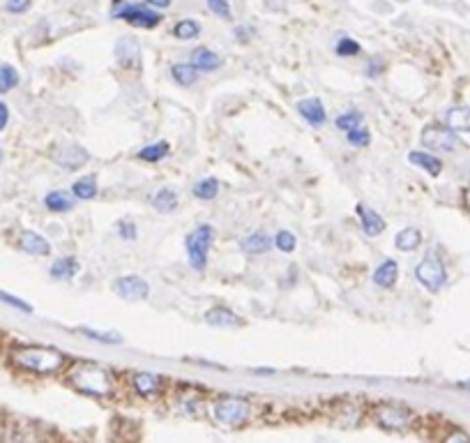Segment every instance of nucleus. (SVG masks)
Masks as SVG:
<instances>
[{"label": "nucleus", "instance_id": "obj_45", "mask_svg": "<svg viewBox=\"0 0 470 443\" xmlns=\"http://www.w3.org/2000/svg\"><path fill=\"white\" fill-rule=\"evenodd\" d=\"M464 199H466V203H468V208H470V190H466V192H464Z\"/></svg>", "mask_w": 470, "mask_h": 443}, {"label": "nucleus", "instance_id": "obj_40", "mask_svg": "<svg viewBox=\"0 0 470 443\" xmlns=\"http://www.w3.org/2000/svg\"><path fill=\"white\" fill-rule=\"evenodd\" d=\"M0 300L7 303V305H12V307H17V309H21V312H26V314H31V312H33V307H31V305H28V303L19 300V298H14V296L5 293V291H0Z\"/></svg>", "mask_w": 470, "mask_h": 443}, {"label": "nucleus", "instance_id": "obj_10", "mask_svg": "<svg viewBox=\"0 0 470 443\" xmlns=\"http://www.w3.org/2000/svg\"><path fill=\"white\" fill-rule=\"evenodd\" d=\"M53 162L60 164L62 169L67 171H76L88 162V150L76 146V143H69V146H60L53 152Z\"/></svg>", "mask_w": 470, "mask_h": 443}, {"label": "nucleus", "instance_id": "obj_22", "mask_svg": "<svg viewBox=\"0 0 470 443\" xmlns=\"http://www.w3.org/2000/svg\"><path fill=\"white\" fill-rule=\"evenodd\" d=\"M272 238L270 236H265V234H251V236H247V238H242V243H240V250L244 252V254H265L267 250L272 247Z\"/></svg>", "mask_w": 470, "mask_h": 443}, {"label": "nucleus", "instance_id": "obj_30", "mask_svg": "<svg viewBox=\"0 0 470 443\" xmlns=\"http://www.w3.org/2000/svg\"><path fill=\"white\" fill-rule=\"evenodd\" d=\"M169 155V141H157V143H150V146H146L143 150H139V157L143 159V162H162V159Z\"/></svg>", "mask_w": 470, "mask_h": 443}, {"label": "nucleus", "instance_id": "obj_38", "mask_svg": "<svg viewBox=\"0 0 470 443\" xmlns=\"http://www.w3.org/2000/svg\"><path fill=\"white\" fill-rule=\"evenodd\" d=\"M118 234H120L122 241H129V243L136 241V224L129 222V220L118 222Z\"/></svg>", "mask_w": 470, "mask_h": 443}, {"label": "nucleus", "instance_id": "obj_13", "mask_svg": "<svg viewBox=\"0 0 470 443\" xmlns=\"http://www.w3.org/2000/svg\"><path fill=\"white\" fill-rule=\"evenodd\" d=\"M298 111H300V115L305 118L309 125H314V127H321L323 122H325V108H323V102L318 99V97H307V99H300L298 102Z\"/></svg>", "mask_w": 470, "mask_h": 443}, {"label": "nucleus", "instance_id": "obj_11", "mask_svg": "<svg viewBox=\"0 0 470 443\" xmlns=\"http://www.w3.org/2000/svg\"><path fill=\"white\" fill-rule=\"evenodd\" d=\"M19 247L28 254H33V257H49L51 254V245L44 236L35 234V231H21L19 236Z\"/></svg>", "mask_w": 470, "mask_h": 443}, {"label": "nucleus", "instance_id": "obj_28", "mask_svg": "<svg viewBox=\"0 0 470 443\" xmlns=\"http://www.w3.org/2000/svg\"><path fill=\"white\" fill-rule=\"evenodd\" d=\"M173 35H176L178 40H183V42L196 40L201 35V24H199V21H194V19H183V21H178V24L173 26Z\"/></svg>", "mask_w": 470, "mask_h": 443}, {"label": "nucleus", "instance_id": "obj_27", "mask_svg": "<svg viewBox=\"0 0 470 443\" xmlns=\"http://www.w3.org/2000/svg\"><path fill=\"white\" fill-rule=\"evenodd\" d=\"M76 271H78L76 259L74 257H62V259H58L56 264L51 266V277H56V280H69V277H74Z\"/></svg>", "mask_w": 470, "mask_h": 443}, {"label": "nucleus", "instance_id": "obj_31", "mask_svg": "<svg viewBox=\"0 0 470 443\" xmlns=\"http://www.w3.org/2000/svg\"><path fill=\"white\" fill-rule=\"evenodd\" d=\"M362 122H364V115L360 111H346L342 115H337L335 125H337V129H342V132L349 134V132H353V129L362 127Z\"/></svg>", "mask_w": 470, "mask_h": 443}, {"label": "nucleus", "instance_id": "obj_7", "mask_svg": "<svg viewBox=\"0 0 470 443\" xmlns=\"http://www.w3.org/2000/svg\"><path fill=\"white\" fill-rule=\"evenodd\" d=\"M371 418H374V423L378 427H385V430H392V432L408 430L410 420H413V416H410V411L406 409V406H399V404H378V406H374Z\"/></svg>", "mask_w": 470, "mask_h": 443}, {"label": "nucleus", "instance_id": "obj_5", "mask_svg": "<svg viewBox=\"0 0 470 443\" xmlns=\"http://www.w3.org/2000/svg\"><path fill=\"white\" fill-rule=\"evenodd\" d=\"M215 241V229L210 224H201L187 236V257H190V266L194 271L203 273L208 268V254Z\"/></svg>", "mask_w": 470, "mask_h": 443}, {"label": "nucleus", "instance_id": "obj_20", "mask_svg": "<svg viewBox=\"0 0 470 443\" xmlns=\"http://www.w3.org/2000/svg\"><path fill=\"white\" fill-rule=\"evenodd\" d=\"M447 127L452 132H470V108L468 106H452L445 115Z\"/></svg>", "mask_w": 470, "mask_h": 443}, {"label": "nucleus", "instance_id": "obj_18", "mask_svg": "<svg viewBox=\"0 0 470 443\" xmlns=\"http://www.w3.org/2000/svg\"><path fill=\"white\" fill-rule=\"evenodd\" d=\"M115 56H118V61L125 65V67H129V65H139V56H141L139 42L132 38H120L118 45H115Z\"/></svg>", "mask_w": 470, "mask_h": 443}, {"label": "nucleus", "instance_id": "obj_19", "mask_svg": "<svg viewBox=\"0 0 470 443\" xmlns=\"http://www.w3.org/2000/svg\"><path fill=\"white\" fill-rule=\"evenodd\" d=\"M408 162L410 164H415V166H419L422 171H426L429 176H440V171H443V162L436 157V155H431V152H422V150H413L408 155Z\"/></svg>", "mask_w": 470, "mask_h": 443}, {"label": "nucleus", "instance_id": "obj_32", "mask_svg": "<svg viewBox=\"0 0 470 443\" xmlns=\"http://www.w3.org/2000/svg\"><path fill=\"white\" fill-rule=\"evenodd\" d=\"M19 86V72L12 65H0V92H10Z\"/></svg>", "mask_w": 470, "mask_h": 443}, {"label": "nucleus", "instance_id": "obj_29", "mask_svg": "<svg viewBox=\"0 0 470 443\" xmlns=\"http://www.w3.org/2000/svg\"><path fill=\"white\" fill-rule=\"evenodd\" d=\"M194 197L201 199V201H212L217 194H219V180L217 178H203L199 180L196 185H194Z\"/></svg>", "mask_w": 470, "mask_h": 443}, {"label": "nucleus", "instance_id": "obj_14", "mask_svg": "<svg viewBox=\"0 0 470 443\" xmlns=\"http://www.w3.org/2000/svg\"><path fill=\"white\" fill-rule=\"evenodd\" d=\"M190 63H192L199 72H215V70H219V67H221V63H224V61H221V56H219V54H215L212 49L199 47V49H194V51H192Z\"/></svg>", "mask_w": 470, "mask_h": 443}, {"label": "nucleus", "instance_id": "obj_8", "mask_svg": "<svg viewBox=\"0 0 470 443\" xmlns=\"http://www.w3.org/2000/svg\"><path fill=\"white\" fill-rule=\"evenodd\" d=\"M422 146L431 148V150H445V152H454L459 148H464V143L459 141L457 132H452L450 127H426L422 132Z\"/></svg>", "mask_w": 470, "mask_h": 443}, {"label": "nucleus", "instance_id": "obj_3", "mask_svg": "<svg viewBox=\"0 0 470 443\" xmlns=\"http://www.w3.org/2000/svg\"><path fill=\"white\" fill-rule=\"evenodd\" d=\"M111 17L118 21H125V24L134 28H146V31L159 26V21H162V14L153 10V7H148L146 3L134 5V3H122V0H115L113 3Z\"/></svg>", "mask_w": 470, "mask_h": 443}, {"label": "nucleus", "instance_id": "obj_9", "mask_svg": "<svg viewBox=\"0 0 470 443\" xmlns=\"http://www.w3.org/2000/svg\"><path fill=\"white\" fill-rule=\"evenodd\" d=\"M113 293L125 300H146L150 296V284L139 275H122L113 282Z\"/></svg>", "mask_w": 470, "mask_h": 443}, {"label": "nucleus", "instance_id": "obj_4", "mask_svg": "<svg viewBox=\"0 0 470 443\" xmlns=\"http://www.w3.org/2000/svg\"><path fill=\"white\" fill-rule=\"evenodd\" d=\"M251 416V404L242 397H221L212 404V418L219 425L226 427H240Z\"/></svg>", "mask_w": 470, "mask_h": 443}, {"label": "nucleus", "instance_id": "obj_6", "mask_svg": "<svg viewBox=\"0 0 470 443\" xmlns=\"http://www.w3.org/2000/svg\"><path fill=\"white\" fill-rule=\"evenodd\" d=\"M415 277H417L419 284H422V287L426 289V291L438 293L440 289H443L445 280H447V271H445L443 259H440L438 254L429 252V254H426V257L417 264V268H415Z\"/></svg>", "mask_w": 470, "mask_h": 443}, {"label": "nucleus", "instance_id": "obj_36", "mask_svg": "<svg viewBox=\"0 0 470 443\" xmlns=\"http://www.w3.org/2000/svg\"><path fill=\"white\" fill-rule=\"evenodd\" d=\"M346 139H349L351 146L364 148V146H369V143H371V134H369V129L358 127V129H353V132L346 134Z\"/></svg>", "mask_w": 470, "mask_h": 443}, {"label": "nucleus", "instance_id": "obj_26", "mask_svg": "<svg viewBox=\"0 0 470 443\" xmlns=\"http://www.w3.org/2000/svg\"><path fill=\"white\" fill-rule=\"evenodd\" d=\"M153 208L159 210V213H173V210L178 208V194L173 192L171 187H162V190L155 192Z\"/></svg>", "mask_w": 470, "mask_h": 443}, {"label": "nucleus", "instance_id": "obj_35", "mask_svg": "<svg viewBox=\"0 0 470 443\" xmlns=\"http://www.w3.org/2000/svg\"><path fill=\"white\" fill-rule=\"evenodd\" d=\"M274 247H277L279 252L291 254L295 247H298V238H295L291 231H279V234L274 236Z\"/></svg>", "mask_w": 470, "mask_h": 443}, {"label": "nucleus", "instance_id": "obj_42", "mask_svg": "<svg viewBox=\"0 0 470 443\" xmlns=\"http://www.w3.org/2000/svg\"><path fill=\"white\" fill-rule=\"evenodd\" d=\"M445 443H470V439H468V434H464V432H452L450 437L445 439Z\"/></svg>", "mask_w": 470, "mask_h": 443}, {"label": "nucleus", "instance_id": "obj_34", "mask_svg": "<svg viewBox=\"0 0 470 443\" xmlns=\"http://www.w3.org/2000/svg\"><path fill=\"white\" fill-rule=\"evenodd\" d=\"M360 47L355 40L353 38H349V35H344L342 40L337 42V47H335V51H337V56H342V58H353V56H358L360 54Z\"/></svg>", "mask_w": 470, "mask_h": 443}, {"label": "nucleus", "instance_id": "obj_25", "mask_svg": "<svg viewBox=\"0 0 470 443\" xmlns=\"http://www.w3.org/2000/svg\"><path fill=\"white\" fill-rule=\"evenodd\" d=\"M419 243H422V234H419L415 227L401 229L399 234H396V238H394L396 250H401V252H413V250H417V247H419Z\"/></svg>", "mask_w": 470, "mask_h": 443}, {"label": "nucleus", "instance_id": "obj_46", "mask_svg": "<svg viewBox=\"0 0 470 443\" xmlns=\"http://www.w3.org/2000/svg\"><path fill=\"white\" fill-rule=\"evenodd\" d=\"M464 388H466V390H470V381H466V383H464Z\"/></svg>", "mask_w": 470, "mask_h": 443}, {"label": "nucleus", "instance_id": "obj_15", "mask_svg": "<svg viewBox=\"0 0 470 443\" xmlns=\"http://www.w3.org/2000/svg\"><path fill=\"white\" fill-rule=\"evenodd\" d=\"M162 379H159L157 374H150V372H136L132 376V388L136 390L139 395L143 397H153L157 393H162Z\"/></svg>", "mask_w": 470, "mask_h": 443}, {"label": "nucleus", "instance_id": "obj_43", "mask_svg": "<svg viewBox=\"0 0 470 443\" xmlns=\"http://www.w3.org/2000/svg\"><path fill=\"white\" fill-rule=\"evenodd\" d=\"M148 7H155V10H169L173 0H143Z\"/></svg>", "mask_w": 470, "mask_h": 443}, {"label": "nucleus", "instance_id": "obj_17", "mask_svg": "<svg viewBox=\"0 0 470 443\" xmlns=\"http://www.w3.org/2000/svg\"><path fill=\"white\" fill-rule=\"evenodd\" d=\"M396 277H399V266H396L394 259H385L383 264L374 271V284L383 287V289H392L396 284Z\"/></svg>", "mask_w": 470, "mask_h": 443}, {"label": "nucleus", "instance_id": "obj_23", "mask_svg": "<svg viewBox=\"0 0 470 443\" xmlns=\"http://www.w3.org/2000/svg\"><path fill=\"white\" fill-rule=\"evenodd\" d=\"M44 203L51 213H67V210L74 208V194L69 197V192H62V190L49 192L44 197Z\"/></svg>", "mask_w": 470, "mask_h": 443}, {"label": "nucleus", "instance_id": "obj_39", "mask_svg": "<svg viewBox=\"0 0 470 443\" xmlns=\"http://www.w3.org/2000/svg\"><path fill=\"white\" fill-rule=\"evenodd\" d=\"M364 74L369 76V79H378L380 74H383V61L380 58H369L367 61V67H364Z\"/></svg>", "mask_w": 470, "mask_h": 443}, {"label": "nucleus", "instance_id": "obj_33", "mask_svg": "<svg viewBox=\"0 0 470 443\" xmlns=\"http://www.w3.org/2000/svg\"><path fill=\"white\" fill-rule=\"evenodd\" d=\"M78 332L88 339H95L99 344H122V337L118 332H102V330H92V328H81Z\"/></svg>", "mask_w": 470, "mask_h": 443}, {"label": "nucleus", "instance_id": "obj_24", "mask_svg": "<svg viewBox=\"0 0 470 443\" xmlns=\"http://www.w3.org/2000/svg\"><path fill=\"white\" fill-rule=\"evenodd\" d=\"M97 178L95 176H83L78 178L74 185H72V194H74V199L78 201H90L97 197Z\"/></svg>", "mask_w": 470, "mask_h": 443}, {"label": "nucleus", "instance_id": "obj_21", "mask_svg": "<svg viewBox=\"0 0 470 443\" xmlns=\"http://www.w3.org/2000/svg\"><path fill=\"white\" fill-rule=\"evenodd\" d=\"M171 79L176 81L178 86H183V88H190V86L196 83L199 79V70L194 67L192 63H176L171 67Z\"/></svg>", "mask_w": 470, "mask_h": 443}, {"label": "nucleus", "instance_id": "obj_41", "mask_svg": "<svg viewBox=\"0 0 470 443\" xmlns=\"http://www.w3.org/2000/svg\"><path fill=\"white\" fill-rule=\"evenodd\" d=\"M31 5H33V0H7L5 10L10 14H24Z\"/></svg>", "mask_w": 470, "mask_h": 443}, {"label": "nucleus", "instance_id": "obj_44", "mask_svg": "<svg viewBox=\"0 0 470 443\" xmlns=\"http://www.w3.org/2000/svg\"><path fill=\"white\" fill-rule=\"evenodd\" d=\"M7 122H10V108H7L3 102H0V132L7 127Z\"/></svg>", "mask_w": 470, "mask_h": 443}, {"label": "nucleus", "instance_id": "obj_16", "mask_svg": "<svg viewBox=\"0 0 470 443\" xmlns=\"http://www.w3.org/2000/svg\"><path fill=\"white\" fill-rule=\"evenodd\" d=\"M358 215L360 220H362V231L369 236V238H376L383 234V229H385V222H383V217L376 213V210L362 206V203H358Z\"/></svg>", "mask_w": 470, "mask_h": 443}, {"label": "nucleus", "instance_id": "obj_1", "mask_svg": "<svg viewBox=\"0 0 470 443\" xmlns=\"http://www.w3.org/2000/svg\"><path fill=\"white\" fill-rule=\"evenodd\" d=\"M12 362L26 372L53 374L65 365V353L53 346H21L12 351Z\"/></svg>", "mask_w": 470, "mask_h": 443}, {"label": "nucleus", "instance_id": "obj_37", "mask_svg": "<svg viewBox=\"0 0 470 443\" xmlns=\"http://www.w3.org/2000/svg\"><path fill=\"white\" fill-rule=\"evenodd\" d=\"M205 5H208V10L212 12V14H217L219 19L230 21V5H228V0H205Z\"/></svg>", "mask_w": 470, "mask_h": 443}, {"label": "nucleus", "instance_id": "obj_12", "mask_svg": "<svg viewBox=\"0 0 470 443\" xmlns=\"http://www.w3.org/2000/svg\"><path fill=\"white\" fill-rule=\"evenodd\" d=\"M205 323L212 328H240L242 319L228 307H212L205 312Z\"/></svg>", "mask_w": 470, "mask_h": 443}, {"label": "nucleus", "instance_id": "obj_2", "mask_svg": "<svg viewBox=\"0 0 470 443\" xmlns=\"http://www.w3.org/2000/svg\"><path fill=\"white\" fill-rule=\"evenodd\" d=\"M69 386H74L78 393L106 397L113 393V379L104 367L95 362H76L67 374Z\"/></svg>", "mask_w": 470, "mask_h": 443}]
</instances>
